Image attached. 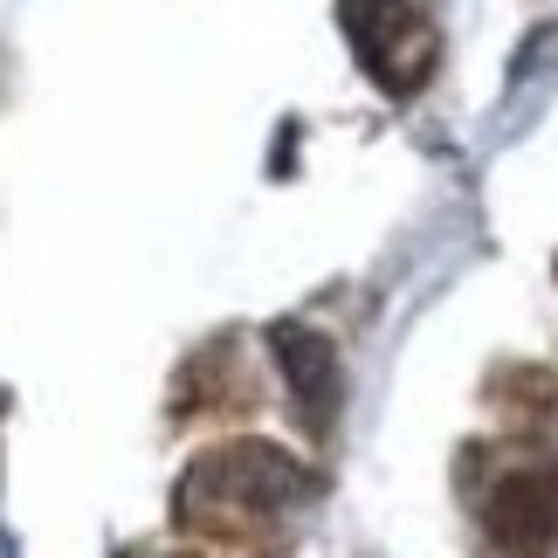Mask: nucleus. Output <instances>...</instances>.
I'll return each mask as SVG.
<instances>
[{"instance_id": "nucleus-1", "label": "nucleus", "mask_w": 558, "mask_h": 558, "mask_svg": "<svg viewBox=\"0 0 558 558\" xmlns=\"http://www.w3.org/2000/svg\"><path fill=\"white\" fill-rule=\"evenodd\" d=\"M304 497H311L304 469L263 441H248V448H221V456L193 462V476L180 483V524L214 531V538H248V531L276 524Z\"/></svg>"}, {"instance_id": "nucleus-4", "label": "nucleus", "mask_w": 558, "mask_h": 558, "mask_svg": "<svg viewBox=\"0 0 558 558\" xmlns=\"http://www.w3.org/2000/svg\"><path fill=\"white\" fill-rule=\"evenodd\" d=\"M276 359H283V373L296 386V407H304V421L311 427H331L338 414V359L325 338H311V331H276Z\"/></svg>"}, {"instance_id": "nucleus-2", "label": "nucleus", "mask_w": 558, "mask_h": 558, "mask_svg": "<svg viewBox=\"0 0 558 558\" xmlns=\"http://www.w3.org/2000/svg\"><path fill=\"white\" fill-rule=\"evenodd\" d=\"M345 28L386 90H414L435 62V28L407 0H345Z\"/></svg>"}, {"instance_id": "nucleus-3", "label": "nucleus", "mask_w": 558, "mask_h": 558, "mask_svg": "<svg viewBox=\"0 0 558 558\" xmlns=\"http://www.w3.org/2000/svg\"><path fill=\"white\" fill-rule=\"evenodd\" d=\"M483 524H489V538H497V551H510V558L558 551V469L551 462L510 469V476L489 489Z\"/></svg>"}]
</instances>
